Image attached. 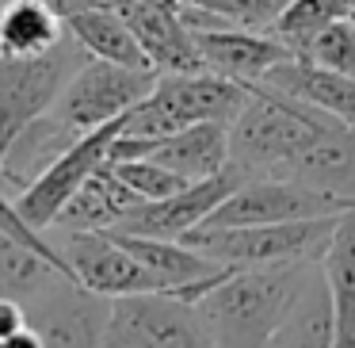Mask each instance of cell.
<instances>
[{
	"instance_id": "2",
	"label": "cell",
	"mask_w": 355,
	"mask_h": 348,
	"mask_svg": "<svg viewBox=\"0 0 355 348\" xmlns=\"http://www.w3.org/2000/svg\"><path fill=\"white\" fill-rule=\"evenodd\" d=\"M332 123L340 119L329 111H317L268 85H248L245 108L230 123V165H237L245 176H279L286 161Z\"/></svg>"
},
{
	"instance_id": "18",
	"label": "cell",
	"mask_w": 355,
	"mask_h": 348,
	"mask_svg": "<svg viewBox=\"0 0 355 348\" xmlns=\"http://www.w3.org/2000/svg\"><path fill=\"white\" fill-rule=\"evenodd\" d=\"M153 161L176 169L187 180H207L230 165V123H191L153 142Z\"/></svg>"
},
{
	"instance_id": "17",
	"label": "cell",
	"mask_w": 355,
	"mask_h": 348,
	"mask_svg": "<svg viewBox=\"0 0 355 348\" xmlns=\"http://www.w3.org/2000/svg\"><path fill=\"white\" fill-rule=\"evenodd\" d=\"M65 31L85 47L88 58L134 65V69H153V62H149V54L141 50L138 35H134L130 24L123 19V12H115L111 4H103V0L73 12V16H65Z\"/></svg>"
},
{
	"instance_id": "19",
	"label": "cell",
	"mask_w": 355,
	"mask_h": 348,
	"mask_svg": "<svg viewBox=\"0 0 355 348\" xmlns=\"http://www.w3.org/2000/svg\"><path fill=\"white\" fill-rule=\"evenodd\" d=\"M65 35V19L46 0H0V58H42Z\"/></svg>"
},
{
	"instance_id": "20",
	"label": "cell",
	"mask_w": 355,
	"mask_h": 348,
	"mask_svg": "<svg viewBox=\"0 0 355 348\" xmlns=\"http://www.w3.org/2000/svg\"><path fill=\"white\" fill-rule=\"evenodd\" d=\"M271 345H336V306H332L329 279L321 272V260L309 268L298 299L291 302V314L279 325Z\"/></svg>"
},
{
	"instance_id": "27",
	"label": "cell",
	"mask_w": 355,
	"mask_h": 348,
	"mask_svg": "<svg viewBox=\"0 0 355 348\" xmlns=\"http://www.w3.org/2000/svg\"><path fill=\"white\" fill-rule=\"evenodd\" d=\"M24 325H31V317H27V302L0 295V348H8V340L16 337Z\"/></svg>"
},
{
	"instance_id": "26",
	"label": "cell",
	"mask_w": 355,
	"mask_h": 348,
	"mask_svg": "<svg viewBox=\"0 0 355 348\" xmlns=\"http://www.w3.org/2000/svg\"><path fill=\"white\" fill-rule=\"evenodd\" d=\"M176 4L202 8L233 27H256V31H271L279 12L286 8V0H176Z\"/></svg>"
},
{
	"instance_id": "15",
	"label": "cell",
	"mask_w": 355,
	"mask_h": 348,
	"mask_svg": "<svg viewBox=\"0 0 355 348\" xmlns=\"http://www.w3.org/2000/svg\"><path fill=\"white\" fill-rule=\"evenodd\" d=\"M77 138H80V131L65 123L54 108H50L46 115L31 119V123L8 142V149L0 157V184L24 192V188L35 184Z\"/></svg>"
},
{
	"instance_id": "6",
	"label": "cell",
	"mask_w": 355,
	"mask_h": 348,
	"mask_svg": "<svg viewBox=\"0 0 355 348\" xmlns=\"http://www.w3.org/2000/svg\"><path fill=\"white\" fill-rule=\"evenodd\" d=\"M85 62L88 54L73 35H65L42 58H0V157L31 119L54 108L62 88Z\"/></svg>"
},
{
	"instance_id": "13",
	"label": "cell",
	"mask_w": 355,
	"mask_h": 348,
	"mask_svg": "<svg viewBox=\"0 0 355 348\" xmlns=\"http://www.w3.org/2000/svg\"><path fill=\"white\" fill-rule=\"evenodd\" d=\"M195 47H199L207 69L233 77L241 85H256L263 81L279 62L294 54L275 31H256V27H199L195 31Z\"/></svg>"
},
{
	"instance_id": "28",
	"label": "cell",
	"mask_w": 355,
	"mask_h": 348,
	"mask_svg": "<svg viewBox=\"0 0 355 348\" xmlns=\"http://www.w3.org/2000/svg\"><path fill=\"white\" fill-rule=\"evenodd\" d=\"M352 126H355V119H352Z\"/></svg>"
},
{
	"instance_id": "12",
	"label": "cell",
	"mask_w": 355,
	"mask_h": 348,
	"mask_svg": "<svg viewBox=\"0 0 355 348\" xmlns=\"http://www.w3.org/2000/svg\"><path fill=\"white\" fill-rule=\"evenodd\" d=\"M103 4L123 12V19L138 35L141 50L149 54L157 73L207 69L199 47H195V31L184 24L176 0H103Z\"/></svg>"
},
{
	"instance_id": "11",
	"label": "cell",
	"mask_w": 355,
	"mask_h": 348,
	"mask_svg": "<svg viewBox=\"0 0 355 348\" xmlns=\"http://www.w3.org/2000/svg\"><path fill=\"white\" fill-rule=\"evenodd\" d=\"M245 172L237 165H225L222 172L207 180H191L187 188H180L176 195H164V199H146L115 226L123 233H146V238H184L195 226H202L210 218V210L222 199H230L241 184H245Z\"/></svg>"
},
{
	"instance_id": "22",
	"label": "cell",
	"mask_w": 355,
	"mask_h": 348,
	"mask_svg": "<svg viewBox=\"0 0 355 348\" xmlns=\"http://www.w3.org/2000/svg\"><path fill=\"white\" fill-rule=\"evenodd\" d=\"M62 276L65 272H58L46 256H39L35 249H27L24 241H16L12 233L0 230V295L27 302L39 291H46V287Z\"/></svg>"
},
{
	"instance_id": "24",
	"label": "cell",
	"mask_w": 355,
	"mask_h": 348,
	"mask_svg": "<svg viewBox=\"0 0 355 348\" xmlns=\"http://www.w3.org/2000/svg\"><path fill=\"white\" fill-rule=\"evenodd\" d=\"M294 54H302V58H309V62H321V65H329V69H340V73H347V77H355V16L321 27V31L309 35Z\"/></svg>"
},
{
	"instance_id": "1",
	"label": "cell",
	"mask_w": 355,
	"mask_h": 348,
	"mask_svg": "<svg viewBox=\"0 0 355 348\" xmlns=\"http://www.w3.org/2000/svg\"><path fill=\"white\" fill-rule=\"evenodd\" d=\"M317 260L233 268L199 299L214 345H271Z\"/></svg>"
},
{
	"instance_id": "16",
	"label": "cell",
	"mask_w": 355,
	"mask_h": 348,
	"mask_svg": "<svg viewBox=\"0 0 355 348\" xmlns=\"http://www.w3.org/2000/svg\"><path fill=\"white\" fill-rule=\"evenodd\" d=\"M138 203H146L115 169L111 161H103L77 192L69 195V203L62 207V215L54 218L50 230H115Z\"/></svg>"
},
{
	"instance_id": "23",
	"label": "cell",
	"mask_w": 355,
	"mask_h": 348,
	"mask_svg": "<svg viewBox=\"0 0 355 348\" xmlns=\"http://www.w3.org/2000/svg\"><path fill=\"white\" fill-rule=\"evenodd\" d=\"M347 16H355V0H286V8L279 12L271 31L291 50H298L309 35H317L321 27L347 19Z\"/></svg>"
},
{
	"instance_id": "4",
	"label": "cell",
	"mask_w": 355,
	"mask_h": 348,
	"mask_svg": "<svg viewBox=\"0 0 355 348\" xmlns=\"http://www.w3.org/2000/svg\"><path fill=\"white\" fill-rule=\"evenodd\" d=\"M336 218H298V222H256V226H195L180 241L202 249L207 256L248 268V264H283V260H321Z\"/></svg>"
},
{
	"instance_id": "5",
	"label": "cell",
	"mask_w": 355,
	"mask_h": 348,
	"mask_svg": "<svg viewBox=\"0 0 355 348\" xmlns=\"http://www.w3.org/2000/svg\"><path fill=\"white\" fill-rule=\"evenodd\" d=\"M103 345L119 348H202L214 345L199 302L176 291H138L111 299Z\"/></svg>"
},
{
	"instance_id": "25",
	"label": "cell",
	"mask_w": 355,
	"mask_h": 348,
	"mask_svg": "<svg viewBox=\"0 0 355 348\" xmlns=\"http://www.w3.org/2000/svg\"><path fill=\"white\" fill-rule=\"evenodd\" d=\"M111 169L141 195V199H164V195H176L180 188H187L191 180L180 176L176 169L153 161V157H134V161H111Z\"/></svg>"
},
{
	"instance_id": "7",
	"label": "cell",
	"mask_w": 355,
	"mask_h": 348,
	"mask_svg": "<svg viewBox=\"0 0 355 348\" xmlns=\"http://www.w3.org/2000/svg\"><path fill=\"white\" fill-rule=\"evenodd\" d=\"M355 210L352 195L313 188L283 176H248L230 199H222L202 226H256V222H298Z\"/></svg>"
},
{
	"instance_id": "8",
	"label": "cell",
	"mask_w": 355,
	"mask_h": 348,
	"mask_svg": "<svg viewBox=\"0 0 355 348\" xmlns=\"http://www.w3.org/2000/svg\"><path fill=\"white\" fill-rule=\"evenodd\" d=\"M157 69H134V65L103 62V58H88L77 73L69 77V85L62 88L54 111L69 126H77L80 134L96 131L103 123H115L138 100H146L153 92Z\"/></svg>"
},
{
	"instance_id": "14",
	"label": "cell",
	"mask_w": 355,
	"mask_h": 348,
	"mask_svg": "<svg viewBox=\"0 0 355 348\" xmlns=\"http://www.w3.org/2000/svg\"><path fill=\"white\" fill-rule=\"evenodd\" d=\"M256 85H268L283 96H294V100L309 103L317 111H329V115L344 119V123L355 119V77H347L340 69H329L321 62H309L302 54H291L286 62H279Z\"/></svg>"
},
{
	"instance_id": "21",
	"label": "cell",
	"mask_w": 355,
	"mask_h": 348,
	"mask_svg": "<svg viewBox=\"0 0 355 348\" xmlns=\"http://www.w3.org/2000/svg\"><path fill=\"white\" fill-rule=\"evenodd\" d=\"M321 272L336 306V345L355 348V210L336 218V230L321 253Z\"/></svg>"
},
{
	"instance_id": "10",
	"label": "cell",
	"mask_w": 355,
	"mask_h": 348,
	"mask_svg": "<svg viewBox=\"0 0 355 348\" xmlns=\"http://www.w3.org/2000/svg\"><path fill=\"white\" fill-rule=\"evenodd\" d=\"M119 131H123V119L103 123V126H96V131H85L46 172H42L39 180H35V184H27L24 192L16 195V207L24 210L35 226L50 230L54 218L62 215V207L69 203V195L77 192V188L85 184V180L92 176L103 161H107L111 142H115Z\"/></svg>"
},
{
	"instance_id": "9",
	"label": "cell",
	"mask_w": 355,
	"mask_h": 348,
	"mask_svg": "<svg viewBox=\"0 0 355 348\" xmlns=\"http://www.w3.org/2000/svg\"><path fill=\"white\" fill-rule=\"evenodd\" d=\"M62 249L77 283H85L96 295L119 299V295H138V291H164L161 279L111 230H65Z\"/></svg>"
},
{
	"instance_id": "3",
	"label": "cell",
	"mask_w": 355,
	"mask_h": 348,
	"mask_svg": "<svg viewBox=\"0 0 355 348\" xmlns=\"http://www.w3.org/2000/svg\"><path fill=\"white\" fill-rule=\"evenodd\" d=\"M248 100V85L214 69L161 73L153 92L123 115V131L138 138H164L191 123H233Z\"/></svg>"
}]
</instances>
